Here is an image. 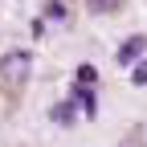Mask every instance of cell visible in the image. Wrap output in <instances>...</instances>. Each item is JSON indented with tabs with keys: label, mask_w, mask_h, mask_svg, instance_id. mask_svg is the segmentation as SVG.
<instances>
[{
	"label": "cell",
	"mask_w": 147,
	"mask_h": 147,
	"mask_svg": "<svg viewBox=\"0 0 147 147\" xmlns=\"http://www.w3.org/2000/svg\"><path fill=\"white\" fill-rule=\"evenodd\" d=\"M119 4H123V0H86V8L98 12V16H102V12H119Z\"/></svg>",
	"instance_id": "7"
},
{
	"label": "cell",
	"mask_w": 147,
	"mask_h": 147,
	"mask_svg": "<svg viewBox=\"0 0 147 147\" xmlns=\"http://www.w3.org/2000/svg\"><path fill=\"white\" fill-rule=\"evenodd\" d=\"M29 74H33V53H29V49H8L4 57H0V82H4L8 94L25 90Z\"/></svg>",
	"instance_id": "1"
},
{
	"label": "cell",
	"mask_w": 147,
	"mask_h": 147,
	"mask_svg": "<svg viewBox=\"0 0 147 147\" xmlns=\"http://www.w3.org/2000/svg\"><path fill=\"white\" fill-rule=\"evenodd\" d=\"M49 119L57 123V127H74V123H78V106H74L69 98H65V102H53V106H49Z\"/></svg>",
	"instance_id": "3"
},
{
	"label": "cell",
	"mask_w": 147,
	"mask_h": 147,
	"mask_svg": "<svg viewBox=\"0 0 147 147\" xmlns=\"http://www.w3.org/2000/svg\"><path fill=\"white\" fill-rule=\"evenodd\" d=\"M45 21H53V25H69V8H65V0H45Z\"/></svg>",
	"instance_id": "5"
},
{
	"label": "cell",
	"mask_w": 147,
	"mask_h": 147,
	"mask_svg": "<svg viewBox=\"0 0 147 147\" xmlns=\"http://www.w3.org/2000/svg\"><path fill=\"white\" fill-rule=\"evenodd\" d=\"M74 106H78V110H82L86 119H94V115H98V102H94V90H90V86H74Z\"/></svg>",
	"instance_id": "4"
},
{
	"label": "cell",
	"mask_w": 147,
	"mask_h": 147,
	"mask_svg": "<svg viewBox=\"0 0 147 147\" xmlns=\"http://www.w3.org/2000/svg\"><path fill=\"white\" fill-rule=\"evenodd\" d=\"M143 53H147V37H143V33H135V37H127V41L115 49V61H119V65H135Z\"/></svg>",
	"instance_id": "2"
},
{
	"label": "cell",
	"mask_w": 147,
	"mask_h": 147,
	"mask_svg": "<svg viewBox=\"0 0 147 147\" xmlns=\"http://www.w3.org/2000/svg\"><path fill=\"white\" fill-rule=\"evenodd\" d=\"M94 82H98V69L90 65V61H82L78 74H74V86H90V90H94Z\"/></svg>",
	"instance_id": "6"
},
{
	"label": "cell",
	"mask_w": 147,
	"mask_h": 147,
	"mask_svg": "<svg viewBox=\"0 0 147 147\" xmlns=\"http://www.w3.org/2000/svg\"><path fill=\"white\" fill-rule=\"evenodd\" d=\"M131 86H147V57L135 61V69H131Z\"/></svg>",
	"instance_id": "8"
}]
</instances>
